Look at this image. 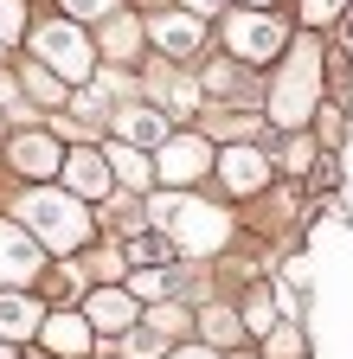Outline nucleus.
Returning <instances> with one entry per match:
<instances>
[{"label": "nucleus", "mask_w": 353, "mask_h": 359, "mask_svg": "<svg viewBox=\"0 0 353 359\" xmlns=\"http://www.w3.org/2000/svg\"><path fill=\"white\" fill-rule=\"evenodd\" d=\"M26 45H32V58L46 65L52 77H65L71 90H84L97 77V39L84 32L77 20H65V13H52V20H32V32H26Z\"/></svg>", "instance_id": "20e7f679"}, {"label": "nucleus", "mask_w": 353, "mask_h": 359, "mask_svg": "<svg viewBox=\"0 0 353 359\" xmlns=\"http://www.w3.org/2000/svg\"><path fill=\"white\" fill-rule=\"evenodd\" d=\"M0 161H7L20 180H32V187H39V180H58V161H65V142H58V135L52 128H13L7 135V142H0Z\"/></svg>", "instance_id": "9d476101"}, {"label": "nucleus", "mask_w": 353, "mask_h": 359, "mask_svg": "<svg viewBox=\"0 0 353 359\" xmlns=\"http://www.w3.org/2000/svg\"><path fill=\"white\" fill-rule=\"evenodd\" d=\"M340 13H347V0H302V26L308 32H334Z\"/></svg>", "instance_id": "7c9ffc66"}, {"label": "nucleus", "mask_w": 353, "mask_h": 359, "mask_svg": "<svg viewBox=\"0 0 353 359\" xmlns=\"http://www.w3.org/2000/svg\"><path fill=\"white\" fill-rule=\"evenodd\" d=\"M26 231L46 244V257H84L103 231H97V205H84L77 193H65L58 180H39V187H20L13 193V212Z\"/></svg>", "instance_id": "7ed1b4c3"}, {"label": "nucleus", "mask_w": 353, "mask_h": 359, "mask_svg": "<svg viewBox=\"0 0 353 359\" xmlns=\"http://www.w3.org/2000/svg\"><path fill=\"white\" fill-rule=\"evenodd\" d=\"M340 135H347V109L340 103H321L315 109V148H340Z\"/></svg>", "instance_id": "c756f323"}, {"label": "nucleus", "mask_w": 353, "mask_h": 359, "mask_svg": "<svg viewBox=\"0 0 353 359\" xmlns=\"http://www.w3.org/2000/svg\"><path fill=\"white\" fill-rule=\"evenodd\" d=\"M122 359H167V340H161L154 327H142V321H135V327L122 334Z\"/></svg>", "instance_id": "c85d7f7f"}, {"label": "nucleus", "mask_w": 353, "mask_h": 359, "mask_svg": "<svg viewBox=\"0 0 353 359\" xmlns=\"http://www.w3.org/2000/svg\"><path fill=\"white\" fill-rule=\"evenodd\" d=\"M0 359H13V346H7V340H0Z\"/></svg>", "instance_id": "c9c22d12"}, {"label": "nucleus", "mask_w": 353, "mask_h": 359, "mask_svg": "<svg viewBox=\"0 0 353 359\" xmlns=\"http://www.w3.org/2000/svg\"><path fill=\"white\" fill-rule=\"evenodd\" d=\"M289 39H295V26H283L277 7H225L218 13V45H225V58H238V65L283 58Z\"/></svg>", "instance_id": "39448f33"}, {"label": "nucleus", "mask_w": 353, "mask_h": 359, "mask_svg": "<svg viewBox=\"0 0 353 359\" xmlns=\"http://www.w3.org/2000/svg\"><path fill=\"white\" fill-rule=\"evenodd\" d=\"M97 327L84 321V308H46V327H39V353L46 359H97Z\"/></svg>", "instance_id": "f8f14e48"}, {"label": "nucleus", "mask_w": 353, "mask_h": 359, "mask_svg": "<svg viewBox=\"0 0 353 359\" xmlns=\"http://www.w3.org/2000/svg\"><path fill=\"white\" fill-rule=\"evenodd\" d=\"M232 7H277V0H232Z\"/></svg>", "instance_id": "f704fd0d"}, {"label": "nucleus", "mask_w": 353, "mask_h": 359, "mask_svg": "<svg viewBox=\"0 0 353 359\" xmlns=\"http://www.w3.org/2000/svg\"><path fill=\"white\" fill-rule=\"evenodd\" d=\"M103 161H109V173H116V193H154V154H142V148H128V142H103Z\"/></svg>", "instance_id": "6ab92c4d"}, {"label": "nucleus", "mask_w": 353, "mask_h": 359, "mask_svg": "<svg viewBox=\"0 0 353 359\" xmlns=\"http://www.w3.org/2000/svg\"><path fill=\"white\" fill-rule=\"evenodd\" d=\"M148 224H154V231H167L173 257H193V263H212L218 250H232L238 231H244L238 212L218 205V199H206L199 187H193V193L154 187V193H148Z\"/></svg>", "instance_id": "f257e3e1"}, {"label": "nucleus", "mask_w": 353, "mask_h": 359, "mask_svg": "<svg viewBox=\"0 0 353 359\" xmlns=\"http://www.w3.org/2000/svg\"><path fill=\"white\" fill-rule=\"evenodd\" d=\"M212 161H218V142H206L199 128H173L167 142L154 148V187L193 193V187L212 180Z\"/></svg>", "instance_id": "423d86ee"}, {"label": "nucleus", "mask_w": 353, "mask_h": 359, "mask_svg": "<svg viewBox=\"0 0 353 359\" xmlns=\"http://www.w3.org/2000/svg\"><path fill=\"white\" fill-rule=\"evenodd\" d=\"M109 135H116V142H128V148H142V154H154L167 135H173V122H167L154 103L128 97V103H116V109H109Z\"/></svg>", "instance_id": "2eb2a0df"}, {"label": "nucleus", "mask_w": 353, "mask_h": 359, "mask_svg": "<svg viewBox=\"0 0 353 359\" xmlns=\"http://www.w3.org/2000/svg\"><path fill=\"white\" fill-rule=\"evenodd\" d=\"M302 353H308V346H302V327L277 314V327L263 334V359H302Z\"/></svg>", "instance_id": "bb28decb"}, {"label": "nucleus", "mask_w": 353, "mask_h": 359, "mask_svg": "<svg viewBox=\"0 0 353 359\" xmlns=\"http://www.w3.org/2000/svg\"><path fill=\"white\" fill-rule=\"evenodd\" d=\"M270 180H277V161H270V148H257V142H225L218 161H212V187L225 193L232 205L263 199V193H270Z\"/></svg>", "instance_id": "0eeeda50"}, {"label": "nucleus", "mask_w": 353, "mask_h": 359, "mask_svg": "<svg viewBox=\"0 0 353 359\" xmlns=\"http://www.w3.org/2000/svg\"><path fill=\"white\" fill-rule=\"evenodd\" d=\"M180 7H187V13H199V20H212V13H225L232 0H180Z\"/></svg>", "instance_id": "72a5a7b5"}, {"label": "nucleus", "mask_w": 353, "mask_h": 359, "mask_svg": "<svg viewBox=\"0 0 353 359\" xmlns=\"http://www.w3.org/2000/svg\"><path fill=\"white\" fill-rule=\"evenodd\" d=\"M328 45H321V32H295L289 45H283V58H277V77L263 83V122L270 128H283V135H295V128H308L315 122V109L328 103Z\"/></svg>", "instance_id": "f03ea898"}, {"label": "nucleus", "mask_w": 353, "mask_h": 359, "mask_svg": "<svg viewBox=\"0 0 353 359\" xmlns=\"http://www.w3.org/2000/svg\"><path fill=\"white\" fill-rule=\"evenodd\" d=\"M58 187L77 193L84 205H103L116 193V173L103 161V142H65V161H58Z\"/></svg>", "instance_id": "1a4fd4ad"}, {"label": "nucleus", "mask_w": 353, "mask_h": 359, "mask_svg": "<svg viewBox=\"0 0 353 359\" xmlns=\"http://www.w3.org/2000/svg\"><path fill=\"white\" fill-rule=\"evenodd\" d=\"M167 359H225V353H218V346H193V340H187V346H167Z\"/></svg>", "instance_id": "473e14b6"}, {"label": "nucleus", "mask_w": 353, "mask_h": 359, "mask_svg": "<svg viewBox=\"0 0 353 359\" xmlns=\"http://www.w3.org/2000/svg\"><path fill=\"white\" fill-rule=\"evenodd\" d=\"M270 327H277V289H270V283H257V295L244 302V334H257V340H263Z\"/></svg>", "instance_id": "a878e982"}, {"label": "nucleus", "mask_w": 353, "mask_h": 359, "mask_svg": "<svg viewBox=\"0 0 353 359\" xmlns=\"http://www.w3.org/2000/svg\"><path fill=\"white\" fill-rule=\"evenodd\" d=\"M20 90H26V103H32V109H46V116H58V109L71 103V83H65V77H52L39 58L20 71Z\"/></svg>", "instance_id": "4be33fe9"}, {"label": "nucleus", "mask_w": 353, "mask_h": 359, "mask_svg": "<svg viewBox=\"0 0 353 359\" xmlns=\"http://www.w3.org/2000/svg\"><path fill=\"white\" fill-rule=\"evenodd\" d=\"M193 321H199V308H187L180 295H167V302H148V308H142V327H154L167 346L180 340V334H193Z\"/></svg>", "instance_id": "5701e85b"}, {"label": "nucleus", "mask_w": 353, "mask_h": 359, "mask_svg": "<svg viewBox=\"0 0 353 359\" xmlns=\"http://www.w3.org/2000/svg\"><path fill=\"white\" fill-rule=\"evenodd\" d=\"M116 257H122V269H161V263H173V244L154 224H135V231H116Z\"/></svg>", "instance_id": "aec40b11"}, {"label": "nucleus", "mask_w": 353, "mask_h": 359, "mask_svg": "<svg viewBox=\"0 0 353 359\" xmlns=\"http://www.w3.org/2000/svg\"><path fill=\"white\" fill-rule=\"evenodd\" d=\"M142 103H154L167 122H173V116L187 122V116H199V109H206V90H199V77H187L180 65L154 58V65H148V77H142Z\"/></svg>", "instance_id": "9b49d317"}, {"label": "nucleus", "mask_w": 353, "mask_h": 359, "mask_svg": "<svg viewBox=\"0 0 353 359\" xmlns=\"http://www.w3.org/2000/svg\"><path fill=\"white\" fill-rule=\"evenodd\" d=\"M52 269V257H46V244H39L20 218H7L0 212V289H32L39 276Z\"/></svg>", "instance_id": "6e6552de"}, {"label": "nucleus", "mask_w": 353, "mask_h": 359, "mask_svg": "<svg viewBox=\"0 0 353 359\" xmlns=\"http://www.w3.org/2000/svg\"><path fill=\"white\" fill-rule=\"evenodd\" d=\"M199 90H206V103H257L263 109V90H257V77H251V65H238V58H225L218 52L206 71H199Z\"/></svg>", "instance_id": "a211bd4d"}, {"label": "nucleus", "mask_w": 353, "mask_h": 359, "mask_svg": "<svg viewBox=\"0 0 353 359\" xmlns=\"http://www.w3.org/2000/svg\"><path fill=\"white\" fill-rule=\"evenodd\" d=\"M122 7V0H58V13L65 20H77V26H91V20H109Z\"/></svg>", "instance_id": "2f4dec72"}, {"label": "nucleus", "mask_w": 353, "mask_h": 359, "mask_svg": "<svg viewBox=\"0 0 353 359\" xmlns=\"http://www.w3.org/2000/svg\"><path fill=\"white\" fill-rule=\"evenodd\" d=\"M39 327H46V295L39 289H0V340L26 346V340H39Z\"/></svg>", "instance_id": "f3484780"}, {"label": "nucleus", "mask_w": 353, "mask_h": 359, "mask_svg": "<svg viewBox=\"0 0 353 359\" xmlns=\"http://www.w3.org/2000/svg\"><path fill=\"white\" fill-rule=\"evenodd\" d=\"M142 52H148V20L116 7V13L103 20V32H97V58H103V65H122V71H135Z\"/></svg>", "instance_id": "dca6fc26"}, {"label": "nucleus", "mask_w": 353, "mask_h": 359, "mask_svg": "<svg viewBox=\"0 0 353 359\" xmlns=\"http://www.w3.org/2000/svg\"><path fill=\"white\" fill-rule=\"evenodd\" d=\"M32 32V7L26 0H0V45H26Z\"/></svg>", "instance_id": "cd10ccee"}, {"label": "nucleus", "mask_w": 353, "mask_h": 359, "mask_svg": "<svg viewBox=\"0 0 353 359\" xmlns=\"http://www.w3.org/2000/svg\"><path fill=\"white\" fill-rule=\"evenodd\" d=\"M193 334H206V346H218V353H225V346L238 353V346L251 340V334H244V314L225 308V302H206V308H199V321H193Z\"/></svg>", "instance_id": "412c9836"}, {"label": "nucleus", "mask_w": 353, "mask_h": 359, "mask_svg": "<svg viewBox=\"0 0 353 359\" xmlns=\"http://www.w3.org/2000/svg\"><path fill=\"white\" fill-rule=\"evenodd\" d=\"M263 128H270V122H263V109H218V116H212V128H199V135L225 148V142H257Z\"/></svg>", "instance_id": "b1692460"}, {"label": "nucleus", "mask_w": 353, "mask_h": 359, "mask_svg": "<svg viewBox=\"0 0 353 359\" xmlns=\"http://www.w3.org/2000/svg\"><path fill=\"white\" fill-rule=\"evenodd\" d=\"M84 321L97 327V340H122L128 327L142 321V302L128 295L122 283H91V289H84Z\"/></svg>", "instance_id": "ddd939ff"}, {"label": "nucleus", "mask_w": 353, "mask_h": 359, "mask_svg": "<svg viewBox=\"0 0 353 359\" xmlns=\"http://www.w3.org/2000/svg\"><path fill=\"white\" fill-rule=\"evenodd\" d=\"M270 161H283L289 167V180H308V173H315V161H321V148H315V135H283V142L270 148Z\"/></svg>", "instance_id": "393cba45"}, {"label": "nucleus", "mask_w": 353, "mask_h": 359, "mask_svg": "<svg viewBox=\"0 0 353 359\" xmlns=\"http://www.w3.org/2000/svg\"><path fill=\"white\" fill-rule=\"evenodd\" d=\"M39 359H46V353H39Z\"/></svg>", "instance_id": "e433bc0d"}, {"label": "nucleus", "mask_w": 353, "mask_h": 359, "mask_svg": "<svg viewBox=\"0 0 353 359\" xmlns=\"http://www.w3.org/2000/svg\"><path fill=\"white\" fill-rule=\"evenodd\" d=\"M148 45H154V58L187 65V58H199V45H206V20L187 13V7H167V13L148 20Z\"/></svg>", "instance_id": "4468645a"}]
</instances>
